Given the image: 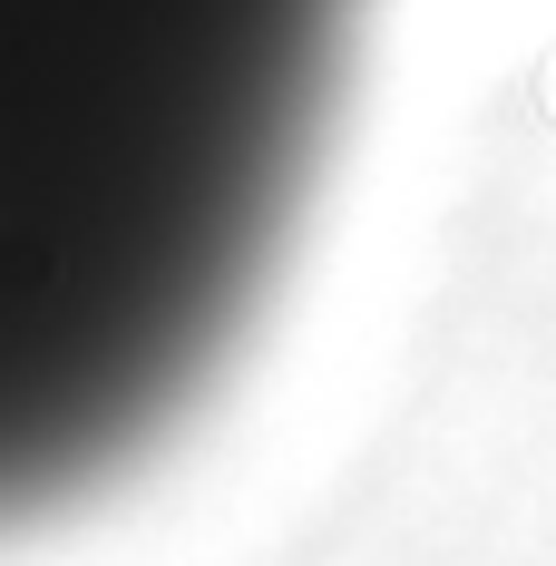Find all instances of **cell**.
Masks as SVG:
<instances>
[{
  "label": "cell",
  "instance_id": "obj_1",
  "mask_svg": "<svg viewBox=\"0 0 556 566\" xmlns=\"http://www.w3.org/2000/svg\"><path fill=\"white\" fill-rule=\"evenodd\" d=\"M352 0H0V527L157 450L254 323Z\"/></svg>",
  "mask_w": 556,
  "mask_h": 566
}]
</instances>
